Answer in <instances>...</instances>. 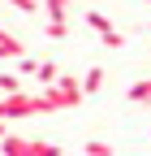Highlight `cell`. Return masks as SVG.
I'll return each mask as SVG.
<instances>
[{
  "instance_id": "13",
  "label": "cell",
  "mask_w": 151,
  "mask_h": 156,
  "mask_svg": "<svg viewBox=\"0 0 151 156\" xmlns=\"http://www.w3.org/2000/svg\"><path fill=\"white\" fill-rule=\"evenodd\" d=\"M13 9H22V13H39V0H9Z\"/></svg>"
},
{
  "instance_id": "16",
  "label": "cell",
  "mask_w": 151,
  "mask_h": 156,
  "mask_svg": "<svg viewBox=\"0 0 151 156\" xmlns=\"http://www.w3.org/2000/svg\"><path fill=\"white\" fill-rule=\"evenodd\" d=\"M147 5H151V0H147Z\"/></svg>"
},
{
  "instance_id": "6",
  "label": "cell",
  "mask_w": 151,
  "mask_h": 156,
  "mask_svg": "<svg viewBox=\"0 0 151 156\" xmlns=\"http://www.w3.org/2000/svg\"><path fill=\"white\" fill-rule=\"evenodd\" d=\"M86 26H91V30H95V35H108V30H117V26H112V22H108V17L99 13V9H91V13H86Z\"/></svg>"
},
{
  "instance_id": "3",
  "label": "cell",
  "mask_w": 151,
  "mask_h": 156,
  "mask_svg": "<svg viewBox=\"0 0 151 156\" xmlns=\"http://www.w3.org/2000/svg\"><path fill=\"white\" fill-rule=\"evenodd\" d=\"M0 56H5V61H9V56H13V61H22V56H26L22 39H17V35H9V30H0Z\"/></svg>"
},
{
  "instance_id": "11",
  "label": "cell",
  "mask_w": 151,
  "mask_h": 156,
  "mask_svg": "<svg viewBox=\"0 0 151 156\" xmlns=\"http://www.w3.org/2000/svg\"><path fill=\"white\" fill-rule=\"evenodd\" d=\"M43 35H48V39H65V35H69V22H48Z\"/></svg>"
},
{
  "instance_id": "7",
  "label": "cell",
  "mask_w": 151,
  "mask_h": 156,
  "mask_svg": "<svg viewBox=\"0 0 151 156\" xmlns=\"http://www.w3.org/2000/svg\"><path fill=\"white\" fill-rule=\"evenodd\" d=\"M99 87H104V69L95 65V69H86V78H82V95H95Z\"/></svg>"
},
{
  "instance_id": "1",
  "label": "cell",
  "mask_w": 151,
  "mask_h": 156,
  "mask_svg": "<svg viewBox=\"0 0 151 156\" xmlns=\"http://www.w3.org/2000/svg\"><path fill=\"white\" fill-rule=\"evenodd\" d=\"M35 100H39V113H56V108H73V104H82L86 95H82V83H78V78L65 74V78H56L52 87H43Z\"/></svg>"
},
{
  "instance_id": "10",
  "label": "cell",
  "mask_w": 151,
  "mask_h": 156,
  "mask_svg": "<svg viewBox=\"0 0 151 156\" xmlns=\"http://www.w3.org/2000/svg\"><path fill=\"white\" fill-rule=\"evenodd\" d=\"M30 156H61L56 143H43V139H30Z\"/></svg>"
},
{
  "instance_id": "9",
  "label": "cell",
  "mask_w": 151,
  "mask_h": 156,
  "mask_svg": "<svg viewBox=\"0 0 151 156\" xmlns=\"http://www.w3.org/2000/svg\"><path fill=\"white\" fill-rule=\"evenodd\" d=\"M0 91H5V95H17V91H22V78L9 74V69H0Z\"/></svg>"
},
{
  "instance_id": "12",
  "label": "cell",
  "mask_w": 151,
  "mask_h": 156,
  "mask_svg": "<svg viewBox=\"0 0 151 156\" xmlns=\"http://www.w3.org/2000/svg\"><path fill=\"white\" fill-rule=\"evenodd\" d=\"M82 152H86V156H112V147H108L104 139H91V143H86Z\"/></svg>"
},
{
  "instance_id": "8",
  "label": "cell",
  "mask_w": 151,
  "mask_h": 156,
  "mask_svg": "<svg viewBox=\"0 0 151 156\" xmlns=\"http://www.w3.org/2000/svg\"><path fill=\"white\" fill-rule=\"evenodd\" d=\"M35 78H39L43 87H52L56 78H61V74H56V61H39V69H35Z\"/></svg>"
},
{
  "instance_id": "4",
  "label": "cell",
  "mask_w": 151,
  "mask_h": 156,
  "mask_svg": "<svg viewBox=\"0 0 151 156\" xmlns=\"http://www.w3.org/2000/svg\"><path fill=\"white\" fill-rule=\"evenodd\" d=\"M129 100H134V104H147V108H151V78H138V83L129 87Z\"/></svg>"
},
{
  "instance_id": "14",
  "label": "cell",
  "mask_w": 151,
  "mask_h": 156,
  "mask_svg": "<svg viewBox=\"0 0 151 156\" xmlns=\"http://www.w3.org/2000/svg\"><path fill=\"white\" fill-rule=\"evenodd\" d=\"M17 69H22V74H35V69H39V61H35V56H22V61H17Z\"/></svg>"
},
{
  "instance_id": "15",
  "label": "cell",
  "mask_w": 151,
  "mask_h": 156,
  "mask_svg": "<svg viewBox=\"0 0 151 156\" xmlns=\"http://www.w3.org/2000/svg\"><path fill=\"white\" fill-rule=\"evenodd\" d=\"M5 134H9V126H5V122H0V139H5Z\"/></svg>"
},
{
  "instance_id": "5",
  "label": "cell",
  "mask_w": 151,
  "mask_h": 156,
  "mask_svg": "<svg viewBox=\"0 0 151 156\" xmlns=\"http://www.w3.org/2000/svg\"><path fill=\"white\" fill-rule=\"evenodd\" d=\"M43 13H48V22H65L69 0H43Z\"/></svg>"
},
{
  "instance_id": "2",
  "label": "cell",
  "mask_w": 151,
  "mask_h": 156,
  "mask_svg": "<svg viewBox=\"0 0 151 156\" xmlns=\"http://www.w3.org/2000/svg\"><path fill=\"white\" fill-rule=\"evenodd\" d=\"M0 152L5 156H30V139L26 134H5L0 139Z\"/></svg>"
}]
</instances>
